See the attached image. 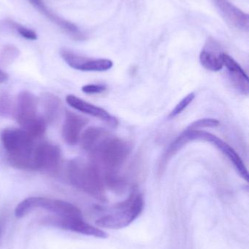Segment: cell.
<instances>
[{"label": "cell", "instance_id": "obj_1", "mask_svg": "<svg viewBox=\"0 0 249 249\" xmlns=\"http://www.w3.org/2000/svg\"><path fill=\"white\" fill-rule=\"evenodd\" d=\"M67 178L73 187L95 198L105 201V184L98 164L94 160L76 158L69 161Z\"/></svg>", "mask_w": 249, "mask_h": 249}, {"label": "cell", "instance_id": "obj_2", "mask_svg": "<svg viewBox=\"0 0 249 249\" xmlns=\"http://www.w3.org/2000/svg\"><path fill=\"white\" fill-rule=\"evenodd\" d=\"M1 139L13 166L33 171L32 157L36 146L33 137L23 129L6 128L1 132Z\"/></svg>", "mask_w": 249, "mask_h": 249}, {"label": "cell", "instance_id": "obj_3", "mask_svg": "<svg viewBox=\"0 0 249 249\" xmlns=\"http://www.w3.org/2000/svg\"><path fill=\"white\" fill-rule=\"evenodd\" d=\"M143 195L134 190L127 199L117 203L108 213L96 219V225L106 229H122L139 217L143 212Z\"/></svg>", "mask_w": 249, "mask_h": 249}, {"label": "cell", "instance_id": "obj_4", "mask_svg": "<svg viewBox=\"0 0 249 249\" xmlns=\"http://www.w3.org/2000/svg\"><path fill=\"white\" fill-rule=\"evenodd\" d=\"M132 149L130 142L108 133L91 154L94 161L102 164L105 171H118L128 159Z\"/></svg>", "mask_w": 249, "mask_h": 249}, {"label": "cell", "instance_id": "obj_5", "mask_svg": "<svg viewBox=\"0 0 249 249\" xmlns=\"http://www.w3.org/2000/svg\"><path fill=\"white\" fill-rule=\"evenodd\" d=\"M38 98L27 90L19 93L14 113L18 124L34 139L42 137L46 130V122L38 114Z\"/></svg>", "mask_w": 249, "mask_h": 249}, {"label": "cell", "instance_id": "obj_6", "mask_svg": "<svg viewBox=\"0 0 249 249\" xmlns=\"http://www.w3.org/2000/svg\"><path fill=\"white\" fill-rule=\"evenodd\" d=\"M194 141L207 142L216 146V149L221 151L223 155H225L233 164L234 167L240 176L248 182L249 178L248 170L240 155L235 152V149L232 146H230L225 141L222 140L216 135L203 131V130L186 129L174 140V142L178 147L182 148L184 145L190 143V142H194Z\"/></svg>", "mask_w": 249, "mask_h": 249}, {"label": "cell", "instance_id": "obj_7", "mask_svg": "<svg viewBox=\"0 0 249 249\" xmlns=\"http://www.w3.org/2000/svg\"><path fill=\"white\" fill-rule=\"evenodd\" d=\"M36 209L47 211L54 216H83L81 211L72 203L44 197H30L22 200L15 209V216L21 219Z\"/></svg>", "mask_w": 249, "mask_h": 249}, {"label": "cell", "instance_id": "obj_8", "mask_svg": "<svg viewBox=\"0 0 249 249\" xmlns=\"http://www.w3.org/2000/svg\"><path fill=\"white\" fill-rule=\"evenodd\" d=\"M40 221L44 225L56 227L64 231H71L88 236L99 238H106L108 237L106 232L87 223L83 219V216H57L51 215Z\"/></svg>", "mask_w": 249, "mask_h": 249}, {"label": "cell", "instance_id": "obj_9", "mask_svg": "<svg viewBox=\"0 0 249 249\" xmlns=\"http://www.w3.org/2000/svg\"><path fill=\"white\" fill-rule=\"evenodd\" d=\"M61 162V149L57 145L44 142L35 146L32 157L33 171L39 170L46 172H57Z\"/></svg>", "mask_w": 249, "mask_h": 249}, {"label": "cell", "instance_id": "obj_10", "mask_svg": "<svg viewBox=\"0 0 249 249\" xmlns=\"http://www.w3.org/2000/svg\"><path fill=\"white\" fill-rule=\"evenodd\" d=\"M61 58L71 68L82 71H105L114 66L111 60L83 56L67 49L60 51Z\"/></svg>", "mask_w": 249, "mask_h": 249}, {"label": "cell", "instance_id": "obj_11", "mask_svg": "<svg viewBox=\"0 0 249 249\" xmlns=\"http://www.w3.org/2000/svg\"><path fill=\"white\" fill-rule=\"evenodd\" d=\"M28 1L41 14L45 16L50 21L57 25L61 30L69 35L70 37L78 41L84 40L86 39L84 34L76 24L56 14L44 3L42 0H28Z\"/></svg>", "mask_w": 249, "mask_h": 249}, {"label": "cell", "instance_id": "obj_12", "mask_svg": "<svg viewBox=\"0 0 249 249\" xmlns=\"http://www.w3.org/2000/svg\"><path fill=\"white\" fill-rule=\"evenodd\" d=\"M66 101L71 107L74 108L79 112L102 120L112 126H116L118 124V121L116 118L113 117L108 111L105 110L103 108L89 103L74 95H68L66 98Z\"/></svg>", "mask_w": 249, "mask_h": 249}, {"label": "cell", "instance_id": "obj_13", "mask_svg": "<svg viewBox=\"0 0 249 249\" xmlns=\"http://www.w3.org/2000/svg\"><path fill=\"white\" fill-rule=\"evenodd\" d=\"M88 123L87 118L67 111L61 131L64 142L69 145H76L80 140L82 130Z\"/></svg>", "mask_w": 249, "mask_h": 249}, {"label": "cell", "instance_id": "obj_14", "mask_svg": "<svg viewBox=\"0 0 249 249\" xmlns=\"http://www.w3.org/2000/svg\"><path fill=\"white\" fill-rule=\"evenodd\" d=\"M224 17L240 30L248 32L249 16L228 0H212Z\"/></svg>", "mask_w": 249, "mask_h": 249}, {"label": "cell", "instance_id": "obj_15", "mask_svg": "<svg viewBox=\"0 0 249 249\" xmlns=\"http://www.w3.org/2000/svg\"><path fill=\"white\" fill-rule=\"evenodd\" d=\"M43 116L46 124H55L61 113V102L56 95L52 93H45L42 94L41 99Z\"/></svg>", "mask_w": 249, "mask_h": 249}, {"label": "cell", "instance_id": "obj_16", "mask_svg": "<svg viewBox=\"0 0 249 249\" xmlns=\"http://www.w3.org/2000/svg\"><path fill=\"white\" fill-rule=\"evenodd\" d=\"M105 129L99 127H90L82 134L81 146L83 149L92 153L99 142L108 134Z\"/></svg>", "mask_w": 249, "mask_h": 249}, {"label": "cell", "instance_id": "obj_17", "mask_svg": "<svg viewBox=\"0 0 249 249\" xmlns=\"http://www.w3.org/2000/svg\"><path fill=\"white\" fill-rule=\"evenodd\" d=\"M222 53H219L211 49H204L200 53V64L205 69L209 71H220L224 67L222 60Z\"/></svg>", "mask_w": 249, "mask_h": 249}, {"label": "cell", "instance_id": "obj_18", "mask_svg": "<svg viewBox=\"0 0 249 249\" xmlns=\"http://www.w3.org/2000/svg\"><path fill=\"white\" fill-rule=\"evenodd\" d=\"M103 181L108 188L117 193H124L128 184L125 177L120 175L118 171H105Z\"/></svg>", "mask_w": 249, "mask_h": 249}, {"label": "cell", "instance_id": "obj_19", "mask_svg": "<svg viewBox=\"0 0 249 249\" xmlns=\"http://www.w3.org/2000/svg\"><path fill=\"white\" fill-rule=\"evenodd\" d=\"M20 55V51L14 45H7L0 50V67H8Z\"/></svg>", "mask_w": 249, "mask_h": 249}, {"label": "cell", "instance_id": "obj_20", "mask_svg": "<svg viewBox=\"0 0 249 249\" xmlns=\"http://www.w3.org/2000/svg\"><path fill=\"white\" fill-rule=\"evenodd\" d=\"M14 105L10 93L7 91H0V117L7 118L14 112Z\"/></svg>", "mask_w": 249, "mask_h": 249}, {"label": "cell", "instance_id": "obj_21", "mask_svg": "<svg viewBox=\"0 0 249 249\" xmlns=\"http://www.w3.org/2000/svg\"><path fill=\"white\" fill-rule=\"evenodd\" d=\"M194 99H195V93H189L182 100L180 101L179 103L172 109V112L170 114L169 118H174L179 115L180 114L182 113L187 109V107L193 102Z\"/></svg>", "mask_w": 249, "mask_h": 249}, {"label": "cell", "instance_id": "obj_22", "mask_svg": "<svg viewBox=\"0 0 249 249\" xmlns=\"http://www.w3.org/2000/svg\"><path fill=\"white\" fill-rule=\"evenodd\" d=\"M10 24L13 26V29H16V32L23 36V38L29 40H36L38 39V35L35 31L29 29L26 26H22L19 23H14V22H10Z\"/></svg>", "mask_w": 249, "mask_h": 249}, {"label": "cell", "instance_id": "obj_23", "mask_svg": "<svg viewBox=\"0 0 249 249\" xmlns=\"http://www.w3.org/2000/svg\"><path fill=\"white\" fill-rule=\"evenodd\" d=\"M219 121L218 120L213 118H203L198 121H194L192 124H190L187 129L190 130H197L202 127H214L219 125Z\"/></svg>", "mask_w": 249, "mask_h": 249}, {"label": "cell", "instance_id": "obj_24", "mask_svg": "<svg viewBox=\"0 0 249 249\" xmlns=\"http://www.w3.org/2000/svg\"><path fill=\"white\" fill-rule=\"evenodd\" d=\"M106 90V86L102 84H89L82 87V91L86 94H98Z\"/></svg>", "mask_w": 249, "mask_h": 249}, {"label": "cell", "instance_id": "obj_25", "mask_svg": "<svg viewBox=\"0 0 249 249\" xmlns=\"http://www.w3.org/2000/svg\"><path fill=\"white\" fill-rule=\"evenodd\" d=\"M7 78H8L7 74H5L4 71H2L0 70V84L5 82L6 80H7Z\"/></svg>", "mask_w": 249, "mask_h": 249}, {"label": "cell", "instance_id": "obj_26", "mask_svg": "<svg viewBox=\"0 0 249 249\" xmlns=\"http://www.w3.org/2000/svg\"><path fill=\"white\" fill-rule=\"evenodd\" d=\"M3 220H0V238L1 237V234L3 232V228H4V225H3Z\"/></svg>", "mask_w": 249, "mask_h": 249}]
</instances>
